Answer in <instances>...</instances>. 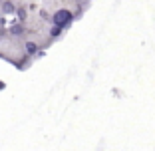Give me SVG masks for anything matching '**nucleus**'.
Segmentation results:
<instances>
[{
    "mask_svg": "<svg viewBox=\"0 0 155 151\" xmlns=\"http://www.w3.org/2000/svg\"><path fill=\"white\" fill-rule=\"evenodd\" d=\"M74 18H76V14H74L72 10L60 8V10H56V12L52 14L50 24H56V26H62V28H70L72 22H74Z\"/></svg>",
    "mask_w": 155,
    "mask_h": 151,
    "instance_id": "f257e3e1",
    "label": "nucleus"
},
{
    "mask_svg": "<svg viewBox=\"0 0 155 151\" xmlns=\"http://www.w3.org/2000/svg\"><path fill=\"white\" fill-rule=\"evenodd\" d=\"M8 34H10V38H24V36L28 34L26 24L20 22V24H14V26H10V28H8Z\"/></svg>",
    "mask_w": 155,
    "mask_h": 151,
    "instance_id": "f03ea898",
    "label": "nucleus"
},
{
    "mask_svg": "<svg viewBox=\"0 0 155 151\" xmlns=\"http://www.w3.org/2000/svg\"><path fill=\"white\" fill-rule=\"evenodd\" d=\"M24 48H26L28 56H30V58H34V56H42L40 48H44V46H42V44H38V42H34V40H28L26 44H24Z\"/></svg>",
    "mask_w": 155,
    "mask_h": 151,
    "instance_id": "7ed1b4c3",
    "label": "nucleus"
},
{
    "mask_svg": "<svg viewBox=\"0 0 155 151\" xmlns=\"http://www.w3.org/2000/svg\"><path fill=\"white\" fill-rule=\"evenodd\" d=\"M16 10H18V4H16L14 0H2L0 12L4 14V16H10V14H16Z\"/></svg>",
    "mask_w": 155,
    "mask_h": 151,
    "instance_id": "20e7f679",
    "label": "nucleus"
},
{
    "mask_svg": "<svg viewBox=\"0 0 155 151\" xmlns=\"http://www.w3.org/2000/svg\"><path fill=\"white\" fill-rule=\"evenodd\" d=\"M64 30H66V28L52 24V26H50V30H48V44H50V42H54V40H58V38L62 36V34H64Z\"/></svg>",
    "mask_w": 155,
    "mask_h": 151,
    "instance_id": "39448f33",
    "label": "nucleus"
},
{
    "mask_svg": "<svg viewBox=\"0 0 155 151\" xmlns=\"http://www.w3.org/2000/svg\"><path fill=\"white\" fill-rule=\"evenodd\" d=\"M16 16L20 18V22H26V20H28V8H26V4L18 6V10H16Z\"/></svg>",
    "mask_w": 155,
    "mask_h": 151,
    "instance_id": "423d86ee",
    "label": "nucleus"
},
{
    "mask_svg": "<svg viewBox=\"0 0 155 151\" xmlns=\"http://www.w3.org/2000/svg\"><path fill=\"white\" fill-rule=\"evenodd\" d=\"M0 6H2V0H0Z\"/></svg>",
    "mask_w": 155,
    "mask_h": 151,
    "instance_id": "0eeeda50",
    "label": "nucleus"
}]
</instances>
